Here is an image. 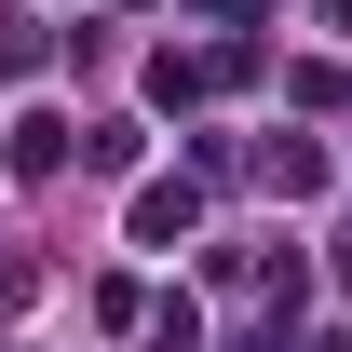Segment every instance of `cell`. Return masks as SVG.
Here are the masks:
<instances>
[{"instance_id":"cell-1","label":"cell","mask_w":352,"mask_h":352,"mask_svg":"<svg viewBox=\"0 0 352 352\" xmlns=\"http://www.w3.org/2000/svg\"><path fill=\"white\" fill-rule=\"evenodd\" d=\"M190 230H204V190L190 176H149L135 190V244H190Z\"/></svg>"},{"instance_id":"cell-2","label":"cell","mask_w":352,"mask_h":352,"mask_svg":"<svg viewBox=\"0 0 352 352\" xmlns=\"http://www.w3.org/2000/svg\"><path fill=\"white\" fill-rule=\"evenodd\" d=\"M68 135H82L68 109H28V122H14V176H54V163H68Z\"/></svg>"},{"instance_id":"cell-3","label":"cell","mask_w":352,"mask_h":352,"mask_svg":"<svg viewBox=\"0 0 352 352\" xmlns=\"http://www.w3.org/2000/svg\"><path fill=\"white\" fill-rule=\"evenodd\" d=\"M149 352H204V311H190V298H163V311H149Z\"/></svg>"},{"instance_id":"cell-4","label":"cell","mask_w":352,"mask_h":352,"mask_svg":"<svg viewBox=\"0 0 352 352\" xmlns=\"http://www.w3.org/2000/svg\"><path fill=\"white\" fill-rule=\"evenodd\" d=\"M325 28H339V41H352V0H325Z\"/></svg>"},{"instance_id":"cell-5","label":"cell","mask_w":352,"mask_h":352,"mask_svg":"<svg viewBox=\"0 0 352 352\" xmlns=\"http://www.w3.org/2000/svg\"><path fill=\"white\" fill-rule=\"evenodd\" d=\"M311 352H352V339H311Z\"/></svg>"},{"instance_id":"cell-6","label":"cell","mask_w":352,"mask_h":352,"mask_svg":"<svg viewBox=\"0 0 352 352\" xmlns=\"http://www.w3.org/2000/svg\"><path fill=\"white\" fill-rule=\"evenodd\" d=\"M0 352H14V339H0Z\"/></svg>"}]
</instances>
